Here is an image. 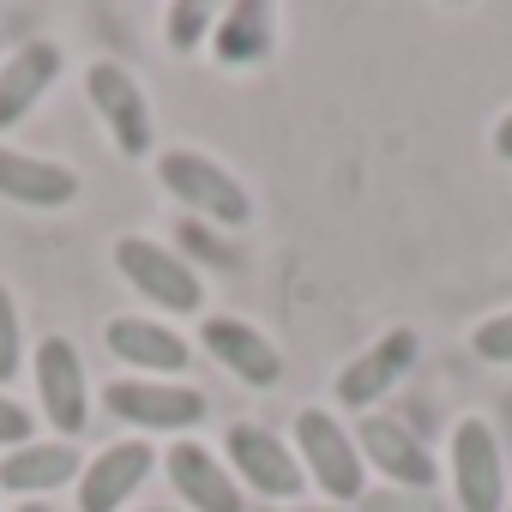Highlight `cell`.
Returning a JSON list of instances; mask_svg holds the SVG:
<instances>
[{
	"label": "cell",
	"instance_id": "cell-1",
	"mask_svg": "<svg viewBox=\"0 0 512 512\" xmlns=\"http://www.w3.org/2000/svg\"><path fill=\"white\" fill-rule=\"evenodd\" d=\"M115 272L163 314H193L205 302V278L193 260H181L175 247L163 241H145V235H121L115 241Z\"/></svg>",
	"mask_w": 512,
	"mask_h": 512
},
{
	"label": "cell",
	"instance_id": "cell-2",
	"mask_svg": "<svg viewBox=\"0 0 512 512\" xmlns=\"http://www.w3.org/2000/svg\"><path fill=\"white\" fill-rule=\"evenodd\" d=\"M157 175H163V187L187 205V217H211L217 229H241V223L253 217V199L241 193V181H235L223 163L199 157V151H163V157H157Z\"/></svg>",
	"mask_w": 512,
	"mask_h": 512
},
{
	"label": "cell",
	"instance_id": "cell-3",
	"mask_svg": "<svg viewBox=\"0 0 512 512\" xmlns=\"http://www.w3.org/2000/svg\"><path fill=\"white\" fill-rule=\"evenodd\" d=\"M223 464H229V476H235V482H247L253 494H266L272 506L296 500V494H302V482H308L302 458H296L272 428H253V422H235V428L223 434Z\"/></svg>",
	"mask_w": 512,
	"mask_h": 512
},
{
	"label": "cell",
	"instance_id": "cell-4",
	"mask_svg": "<svg viewBox=\"0 0 512 512\" xmlns=\"http://www.w3.org/2000/svg\"><path fill=\"white\" fill-rule=\"evenodd\" d=\"M103 410L145 434H181V428L205 422V392H193L181 380H115V386H103Z\"/></svg>",
	"mask_w": 512,
	"mask_h": 512
},
{
	"label": "cell",
	"instance_id": "cell-5",
	"mask_svg": "<svg viewBox=\"0 0 512 512\" xmlns=\"http://www.w3.org/2000/svg\"><path fill=\"white\" fill-rule=\"evenodd\" d=\"M296 458H302L308 476L332 494V506L368 494V488H362V452H356V440L344 434L338 416H326V410H302V416H296Z\"/></svg>",
	"mask_w": 512,
	"mask_h": 512
},
{
	"label": "cell",
	"instance_id": "cell-6",
	"mask_svg": "<svg viewBox=\"0 0 512 512\" xmlns=\"http://www.w3.org/2000/svg\"><path fill=\"white\" fill-rule=\"evenodd\" d=\"M85 97H91V109H97V121L109 127V139H115L121 157H145V151H151V103H145V85H139L127 67L91 61Z\"/></svg>",
	"mask_w": 512,
	"mask_h": 512
},
{
	"label": "cell",
	"instance_id": "cell-7",
	"mask_svg": "<svg viewBox=\"0 0 512 512\" xmlns=\"http://www.w3.org/2000/svg\"><path fill=\"white\" fill-rule=\"evenodd\" d=\"M31 368H37V404H43L49 428H61L67 440L85 434V422H91V380H85V362H79L73 338L49 332L37 344V362Z\"/></svg>",
	"mask_w": 512,
	"mask_h": 512
},
{
	"label": "cell",
	"instance_id": "cell-8",
	"mask_svg": "<svg viewBox=\"0 0 512 512\" xmlns=\"http://www.w3.org/2000/svg\"><path fill=\"white\" fill-rule=\"evenodd\" d=\"M452 488L464 512H500L506 506V464H500V440L482 416H464L452 428Z\"/></svg>",
	"mask_w": 512,
	"mask_h": 512
},
{
	"label": "cell",
	"instance_id": "cell-9",
	"mask_svg": "<svg viewBox=\"0 0 512 512\" xmlns=\"http://www.w3.org/2000/svg\"><path fill=\"white\" fill-rule=\"evenodd\" d=\"M356 452L362 464H374L392 488H410V494H428L434 488V458L422 446V434L398 416H362L356 428Z\"/></svg>",
	"mask_w": 512,
	"mask_h": 512
},
{
	"label": "cell",
	"instance_id": "cell-10",
	"mask_svg": "<svg viewBox=\"0 0 512 512\" xmlns=\"http://www.w3.org/2000/svg\"><path fill=\"white\" fill-rule=\"evenodd\" d=\"M151 464H157V452H151L145 440H115V446H103V452L79 470V512H121V506L145 488Z\"/></svg>",
	"mask_w": 512,
	"mask_h": 512
},
{
	"label": "cell",
	"instance_id": "cell-11",
	"mask_svg": "<svg viewBox=\"0 0 512 512\" xmlns=\"http://www.w3.org/2000/svg\"><path fill=\"white\" fill-rule=\"evenodd\" d=\"M199 344L235 374V380H247V386H278L284 380V356H278V344L260 332V326H247V320H229V314H217V320H205L199 326Z\"/></svg>",
	"mask_w": 512,
	"mask_h": 512
},
{
	"label": "cell",
	"instance_id": "cell-12",
	"mask_svg": "<svg viewBox=\"0 0 512 512\" xmlns=\"http://www.w3.org/2000/svg\"><path fill=\"white\" fill-rule=\"evenodd\" d=\"M163 470L175 482V494L193 506V512H241V482L229 476V464L217 452H205L199 440H175L163 452Z\"/></svg>",
	"mask_w": 512,
	"mask_h": 512
},
{
	"label": "cell",
	"instance_id": "cell-13",
	"mask_svg": "<svg viewBox=\"0 0 512 512\" xmlns=\"http://www.w3.org/2000/svg\"><path fill=\"white\" fill-rule=\"evenodd\" d=\"M61 79V49L55 43H25V49H13L7 61H0V133L7 127H19L43 97H49V85Z\"/></svg>",
	"mask_w": 512,
	"mask_h": 512
},
{
	"label": "cell",
	"instance_id": "cell-14",
	"mask_svg": "<svg viewBox=\"0 0 512 512\" xmlns=\"http://www.w3.org/2000/svg\"><path fill=\"white\" fill-rule=\"evenodd\" d=\"M0 193H7L13 205H31V211H61V205L79 199V175L67 163H49V157L0 145Z\"/></svg>",
	"mask_w": 512,
	"mask_h": 512
},
{
	"label": "cell",
	"instance_id": "cell-15",
	"mask_svg": "<svg viewBox=\"0 0 512 512\" xmlns=\"http://www.w3.org/2000/svg\"><path fill=\"white\" fill-rule=\"evenodd\" d=\"M79 470H85V458L73 452V440H43V446L31 440V446L0 458V488H13V494H49V488L79 482Z\"/></svg>",
	"mask_w": 512,
	"mask_h": 512
},
{
	"label": "cell",
	"instance_id": "cell-16",
	"mask_svg": "<svg viewBox=\"0 0 512 512\" xmlns=\"http://www.w3.org/2000/svg\"><path fill=\"white\" fill-rule=\"evenodd\" d=\"M109 350L127 362V368H145V374H157V380H175L181 368H187V338H175L169 326H157V320H109Z\"/></svg>",
	"mask_w": 512,
	"mask_h": 512
},
{
	"label": "cell",
	"instance_id": "cell-17",
	"mask_svg": "<svg viewBox=\"0 0 512 512\" xmlns=\"http://www.w3.org/2000/svg\"><path fill=\"white\" fill-rule=\"evenodd\" d=\"M410 356H416V338H410V332H392L386 344H374L362 362H350V368L338 374V398H344L350 410H368V404L410 368Z\"/></svg>",
	"mask_w": 512,
	"mask_h": 512
},
{
	"label": "cell",
	"instance_id": "cell-18",
	"mask_svg": "<svg viewBox=\"0 0 512 512\" xmlns=\"http://www.w3.org/2000/svg\"><path fill=\"white\" fill-rule=\"evenodd\" d=\"M211 49H217V61H229V67L266 61V55H272V7H266V0H241V7H229L223 25L211 31Z\"/></svg>",
	"mask_w": 512,
	"mask_h": 512
},
{
	"label": "cell",
	"instance_id": "cell-19",
	"mask_svg": "<svg viewBox=\"0 0 512 512\" xmlns=\"http://www.w3.org/2000/svg\"><path fill=\"white\" fill-rule=\"evenodd\" d=\"M205 37H211V7H205V0H175V7H169V49L187 55Z\"/></svg>",
	"mask_w": 512,
	"mask_h": 512
},
{
	"label": "cell",
	"instance_id": "cell-20",
	"mask_svg": "<svg viewBox=\"0 0 512 512\" xmlns=\"http://www.w3.org/2000/svg\"><path fill=\"white\" fill-rule=\"evenodd\" d=\"M25 368V338H19V308H13V290L0 284V386Z\"/></svg>",
	"mask_w": 512,
	"mask_h": 512
},
{
	"label": "cell",
	"instance_id": "cell-21",
	"mask_svg": "<svg viewBox=\"0 0 512 512\" xmlns=\"http://www.w3.org/2000/svg\"><path fill=\"white\" fill-rule=\"evenodd\" d=\"M470 350H476L482 362H512V308L494 314V320H482V326L470 332Z\"/></svg>",
	"mask_w": 512,
	"mask_h": 512
},
{
	"label": "cell",
	"instance_id": "cell-22",
	"mask_svg": "<svg viewBox=\"0 0 512 512\" xmlns=\"http://www.w3.org/2000/svg\"><path fill=\"white\" fill-rule=\"evenodd\" d=\"M175 235H181V247L193 253V260H205V266H235V247H229V241H217L205 223H193V217H187Z\"/></svg>",
	"mask_w": 512,
	"mask_h": 512
},
{
	"label": "cell",
	"instance_id": "cell-23",
	"mask_svg": "<svg viewBox=\"0 0 512 512\" xmlns=\"http://www.w3.org/2000/svg\"><path fill=\"white\" fill-rule=\"evenodd\" d=\"M362 512H440V500H428V494H398V488H380V494H362L356 500Z\"/></svg>",
	"mask_w": 512,
	"mask_h": 512
},
{
	"label": "cell",
	"instance_id": "cell-24",
	"mask_svg": "<svg viewBox=\"0 0 512 512\" xmlns=\"http://www.w3.org/2000/svg\"><path fill=\"white\" fill-rule=\"evenodd\" d=\"M31 428H37V416L25 410V404H13L7 392H0V446H31Z\"/></svg>",
	"mask_w": 512,
	"mask_h": 512
},
{
	"label": "cell",
	"instance_id": "cell-25",
	"mask_svg": "<svg viewBox=\"0 0 512 512\" xmlns=\"http://www.w3.org/2000/svg\"><path fill=\"white\" fill-rule=\"evenodd\" d=\"M494 157L512 163V115H500V127H494Z\"/></svg>",
	"mask_w": 512,
	"mask_h": 512
},
{
	"label": "cell",
	"instance_id": "cell-26",
	"mask_svg": "<svg viewBox=\"0 0 512 512\" xmlns=\"http://www.w3.org/2000/svg\"><path fill=\"white\" fill-rule=\"evenodd\" d=\"M266 512H344V506H266Z\"/></svg>",
	"mask_w": 512,
	"mask_h": 512
},
{
	"label": "cell",
	"instance_id": "cell-27",
	"mask_svg": "<svg viewBox=\"0 0 512 512\" xmlns=\"http://www.w3.org/2000/svg\"><path fill=\"white\" fill-rule=\"evenodd\" d=\"M19 512H49V506H43V500H25V506H19Z\"/></svg>",
	"mask_w": 512,
	"mask_h": 512
},
{
	"label": "cell",
	"instance_id": "cell-28",
	"mask_svg": "<svg viewBox=\"0 0 512 512\" xmlns=\"http://www.w3.org/2000/svg\"><path fill=\"white\" fill-rule=\"evenodd\" d=\"M145 512H175V506H145Z\"/></svg>",
	"mask_w": 512,
	"mask_h": 512
}]
</instances>
